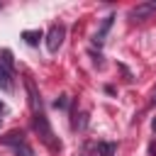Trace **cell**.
Masks as SVG:
<instances>
[{
  "label": "cell",
  "mask_w": 156,
  "mask_h": 156,
  "mask_svg": "<svg viewBox=\"0 0 156 156\" xmlns=\"http://www.w3.org/2000/svg\"><path fill=\"white\" fill-rule=\"evenodd\" d=\"M32 122H34V129H37V134L41 136V141H44L51 151H61V141L56 139V134H54V129H51V124H49L44 110L32 112Z\"/></svg>",
  "instance_id": "cell-1"
},
{
  "label": "cell",
  "mask_w": 156,
  "mask_h": 156,
  "mask_svg": "<svg viewBox=\"0 0 156 156\" xmlns=\"http://www.w3.org/2000/svg\"><path fill=\"white\" fill-rule=\"evenodd\" d=\"M63 37H66V27L63 24H54L46 32V49H49V54H56L58 51V46L63 44Z\"/></svg>",
  "instance_id": "cell-2"
},
{
  "label": "cell",
  "mask_w": 156,
  "mask_h": 156,
  "mask_svg": "<svg viewBox=\"0 0 156 156\" xmlns=\"http://www.w3.org/2000/svg\"><path fill=\"white\" fill-rule=\"evenodd\" d=\"M0 90H5V93H12V90H15L12 71H10L5 63H0Z\"/></svg>",
  "instance_id": "cell-3"
},
{
  "label": "cell",
  "mask_w": 156,
  "mask_h": 156,
  "mask_svg": "<svg viewBox=\"0 0 156 156\" xmlns=\"http://www.w3.org/2000/svg\"><path fill=\"white\" fill-rule=\"evenodd\" d=\"M112 20H115L112 15L102 20V27L95 32V37H93V44H98V46H102V44H105V37H107V32H110V27H112Z\"/></svg>",
  "instance_id": "cell-4"
},
{
  "label": "cell",
  "mask_w": 156,
  "mask_h": 156,
  "mask_svg": "<svg viewBox=\"0 0 156 156\" xmlns=\"http://www.w3.org/2000/svg\"><path fill=\"white\" fill-rule=\"evenodd\" d=\"M0 141L15 149V146H20V144H24L27 139H24V134H22V132H17V129H12V132H7L5 136H0Z\"/></svg>",
  "instance_id": "cell-5"
},
{
  "label": "cell",
  "mask_w": 156,
  "mask_h": 156,
  "mask_svg": "<svg viewBox=\"0 0 156 156\" xmlns=\"http://www.w3.org/2000/svg\"><path fill=\"white\" fill-rule=\"evenodd\" d=\"M151 12H156V2H144V5L134 7V10L129 12V17H134V20H141V17L151 15Z\"/></svg>",
  "instance_id": "cell-6"
},
{
  "label": "cell",
  "mask_w": 156,
  "mask_h": 156,
  "mask_svg": "<svg viewBox=\"0 0 156 156\" xmlns=\"http://www.w3.org/2000/svg\"><path fill=\"white\" fill-rule=\"evenodd\" d=\"M41 37H44V34H41V29H24V32H22V39H24L29 46H37Z\"/></svg>",
  "instance_id": "cell-7"
},
{
  "label": "cell",
  "mask_w": 156,
  "mask_h": 156,
  "mask_svg": "<svg viewBox=\"0 0 156 156\" xmlns=\"http://www.w3.org/2000/svg\"><path fill=\"white\" fill-rule=\"evenodd\" d=\"M115 151H117V144H112V141H98V154L100 156H115Z\"/></svg>",
  "instance_id": "cell-8"
},
{
  "label": "cell",
  "mask_w": 156,
  "mask_h": 156,
  "mask_svg": "<svg viewBox=\"0 0 156 156\" xmlns=\"http://www.w3.org/2000/svg\"><path fill=\"white\" fill-rule=\"evenodd\" d=\"M54 105H56V107H61V110H66V107H68V95H61Z\"/></svg>",
  "instance_id": "cell-9"
},
{
  "label": "cell",
  "mask_w": 156,
  "mask_h": 156,
  "mask_svg": "<svg viewBox=\"0 0 156 156\" xmlns=\"http://www.w3.org/2000/svg\"><path fill=\"white\" fill-rule=\"evenodd\" d=\"M151 124H154V132H156V117H154V122H151Z\"/></svg>",
  "instance_id": "cell-10"
},
{
  "label": "cell",
  "mask_w": 156,
  "mask_h": 156,
  "mask_svg": "<svg viewBox=\"0 0 156 156\" xmlns=\"http://www.w3.org/2000/svg\"><path fill=\"white\" fill-rule=\"evenodd\" d=\"M0 119H2V117H0Z\"/></svg>",
  "instance_id": "cell-11"
}]
</instances>
